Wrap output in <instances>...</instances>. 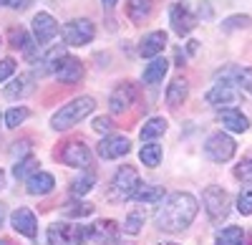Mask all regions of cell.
Here are the masks:
<instances>
[{
    "label": "cell",
    "instance_id": "8",
    "mask_svg": "<svg viewBox=\"0 0 252 245\" xmlns=\"http://www.w3.org/2000/svg\"><path fill=\"white\" fill-rule=\"evenodd\" d=\"M58 157H61L63 165H68V167H89L91 165V149L86 147V141H81V139L63 144Z\"/></svg>",
    "mask_w": 252,
    "mask_h": 245
},
{
    "label": "cell",
    "instance_id": "14",
    "mask_svg": "<svg viewBox=\"0 0 252 245\" xmlns=\"http://www.w3.org/2000/svg\"><path fill=\"white\" fill-rule=\"evenodd\" d=\"M33 89H35V78H33V73H20V76H15L10 84L3 89V96L10 99V101H15V99H26L28 94H33Z\"/></svg>",
    "mask_w": 252,
    "mask_h": 245
},
{
    "label": "cell",
    "instance_id": "29",
    "mask_svg": "<svg viewBox=\"0 0 252 245\" xmlns=\"http://www.w3.org/2000/svg\"><path fill=\"white\" fill-rule=\"evenodd\" d=\"M66 240L68 245H83L91 240V228L86 225H66Z\"/></svg>",
    "mask_w": 252,
    "mask_h": 245
},
{
    "label": "cell",
    "instance_id": "16",
    "mask_svg": "<svg viewBox=\"0 0 252 245\" xmlns=\"http://www.w3.org/2000/svg\"><path fill=\"white\" fill-rule=\"evenodd\" d=\"M119 225L114 220H98L96 225H91V240L98 245H116L119 240Z\"/></svg>",
    "mask_w": 252,
    "mask_h": 245
},
{
    "label": "cell",
    "instance_id": "48",
    "mask_svg": "<svg viewBox=\"0 0 252 245\" xmlns=\"http://www.w3.org/2000/svg\"><path fill=\"white\" fill-rule=\"evenodd\" d=\"M164 245H177V243H164Z\"/></svg>",
    "mask_w": 252,
    "mask_h": 245
},
{
    "label": "cell",
    "instance_id": "46",
    "mask_svg": "<svg viewBox=\"0 0 252 245\" xmlns=\"http://www.w3.org/2000/svg\"><path fill=\"white\" fill-rule=\"evenodd\" d=\"M101 3L106 5V8H114V5H116V0H101Z\"/></svg>",
    "mask_w": 252,
    "mask_h": 245
},
{
    "label": "cell",
    "instance_id": "21",
    "mask_svg": "<svg viewBox=\"0 0 252 245\" xmlns=\"http://www.w3.org/2000/svg\"><path fill=\"white\" fill-rule=\"evenodd\" d=\"M187 94H189V84H187V78H184V76L172 78V84L166 86V104H169L172 109L182 106L184 101H187Z\"/></svg>",
    "mask_w": 252,
    "mask_h": 245
},
{
    "label": "cell",
    "instance_id": "41",
    "mask_svg": "<svg viewBox=\"0 0 252 245\" xmlns=\"http://www.w3.org/2000/svg\"><path fill=\"white\" fill-rule=\"evenodd\" d=\"M13 71H15V61L13 58H3V61H0V81L10 78Z\"/></svg>",
    "mask_w": 252,
    "mask_h": 245
},
{
    "label": "cell",
    "instance_id": "20",
    "mask_svg": "<svg viewBox=\"0 0 252 245\" xmlns=\"http://www.w3.org/2000/svg\"><path fill=\"white\" fill-rule=\"evenodd\" d=\"M164 48H166V33L164 31H154V33H149L141 40L139 53H141V58H157Z\"/></svg>",
    "mask_w": 252,
    "mask_h": 245
},
{
    "label": "cell",
    "instance_id": "27",
    "mask_svg": "<svg viewBox=\"0 0 252 245\" xmlns=\"http://www.w3.org/2000/svg\"><path fill=\"white\" fill-rule=\"evenodd\" d=\"M96 185V175L91 172V170H83L78 177H73L71 179V192L73 195H86V192H91V187Z\"/></svg>",
    "mask_w": 252,
    "mask_h": 245
},
{
    "label": "cell",
    "instance_id": "9",
    "mask_svg": "<svg viewBox=\"0 0 252 245\" xmlns=\"http://www.w3.org/2000/svg\"><path fill=\"white\" fill-rule=\"evenodd\" d=\"M217 76L229 81V84L240 91V96H252V69H247V66H229V69L220 71Z\"/></svg>",
    "mask_w": 252,
    "mask_h": 245
},
{
    "label": "cell",
    "instance_id": "17",
    "mask_svg": "<svg viewBox=\"0 0 252 245\" xmlns=\"http://www.w3.org/2000/svg\"><path fill=\"white\" fill-rule=\"evenodd\" d=\"M136 99V86L134 84H121L119 89H114L111 99H109V106H111V114H121L126 111Z\"/></svg>",
    "mask_w": 252,
    "mask_h": 245
},
{
    "label": "cell",
    "instance_id": "1",
    "mask_svg": "<svg viewBox=\"0 0 252 245\" xmlns=\"http://www.w3.org/2000/svg\"><path fill=\"white\" fill-rule=\"evenodd\" d=\"M197 217V200L189 192L166 195L161 208L157 210V228L164 233H182Z\"/></svg>",
    "mask_w": 252,
    "mask_h": 245
},
{
    "label": "cell",
    "instance_id": "36",
    "mask_svg": "<svg viewBox=\"0 0 252 245\" xmlns=\"http://www.w3.org/2000/svg\"><path fill=\"white\" fill-rule=\"evenodd\" d=\"M48 243L51 245H68V240H66V225H63V222H56V225L48 228Z\"/></svg>",
    "mask_w": 252,
    "mask_h": 245
},
{
    "label": "cell",
    "instance_id": "5",
    "mask_svg": "<svg viewBox=\"0 0 252 245\" xmlns=\"http://www.w3.org/2000/svg\"><path fill=\"white\" fill-rule=\"evenodd\" d=\"M136 187H139V172L134 167H121L114 175V179H111L109 197L111 200H129Z\"/></svg>",
    "mask_w": 252,
    "mask_h": 245
},
{
    "label": "cell",
    "instance_id": "34",
    "mask_svg": "<svg viewBox=\"0 0 252 245\" xmlns=\"http://www.w3.org/2000/svg\"><path fill=\"white\" fill-rule=\"evenodd\" d=\"M91 212H94V205H89V202H68L63 208V215L66 217H89Z\"/></svg>",
    "mask_w": 252,
    "mask_h": 245
},
{
    "label": "cell",
    "instance_id": "13",
    "mask_svg": "<svg viewBox=\"0 0 252 245\" xmlns=\"http://www.w3.org/2000/svg\"><path fill=\"white\" fill-rule=\"evenodd\" d=\"M10 225H13L15 233L26 235V238H31V240L38 235V220H35V215H33L28 208H18V210H13V215H10Z\"/></svg>",
    "mask_w": 252,
    "mask_h": 245
},
{
    "label": "cell",
    "instance_id": "33",
    "mask_svg": "<svg viewBox=\"0 0 252 245\" xmlns=\"http://www.w3.org/2000/svg\"><path fill=\"white\" fill-rule=\"evenodd\" d=\"M139 157H141V162H144L146 167H157L159 162H161V147L159 144H144L141 152H139Z\"/></svg>",
    "mask_w": 252,
    "mask_h": 245
},
{
    "label": "cell",
    "instance_id": "11",
    "mask_svg": "<svg viewBox=\"0 0 252 245\" xmlns=\"http://www.w3.org/2000/svg\"><path fill=\"white\" fill-rule=\"evenodd\" d=\"M129 149H131L129 137H121V134H114V137L101 139L98 147H96V152H98L101 159H119V157H124V154H129Z\"/></svg>",
    "mask_w": 252,
    "mask_h": 245
},
{
    "label": "cell",
    "instance_id": "28",
    "mask_svg": "<svg viewBox=\"0 0 252 245\" xmlns=\"http://www.w3.org/2000/svg\"><path fill=\"white\" fill-rule=\"evenodd\" d=\"M164 132H166V119H161V116H152V119L141 127V139H144V141H149V139L161 137Z\"/></svg>",
    "mask_w": 252,
    "mask_h": 245
},
{
    "label": "cell",
    "instance_id": "45",
    "mask_svg": "<svg viewBox=\"0 0 252 245\" xmlns=\"http://www.w3.org/2000/svg\"><path fill=\"white\" fill-rule=\"evenodd\" d=\"M3 187H5V172L0 170V190H3Z\"/></svg>",
    "mask_w": 252,
    "mask_h": 245
},
{
    "label": "cell",
    "instance_id": "4",
    "mask_svg": "<svg viewBox=\"0 0 252 245\" xmlns=\"http://www.w3.org/2000/svg\"><path fill=\"white\" fill-rule=\"evenodd\" d=\"M237 152V144L232 137H227L224 132H215L204 141V154L212 159V162H229Z\"/></svg>",
    "mask_w": 252,
    "mask_h": 245
},
{
    "label": "cell",
    "instance_id": "40",
    "mask_svg": "<svg viewBox=\"0 0 252 245\" xmlns=\"http://www.w3.org/2000/svg\"><path fill=\"white\" fill-rule=\"evenodd\" d=\"M94 129H96L98 134H106V132L114 129V124H111L109 116H96V119H94Z\"/></svg>",
    "mask_w": 252,
    "mask_h": 245
},
{
    "label": "cell",
    "instance_id": "43",
    "mask_svg": "<svg viewBox=\"0 0 252 245\" xmlns=\"http://www.w3.org/2000/svg\"><path fill=\"white\" fill-rule=\"evenodd\" d=\"M3 222H5V205H0V228H3Z\"/></svg>",
    "mask_w": 252,
    "mask_h": 245
},
{
    "label": "cell",
    "instance_id": "42",
    "mask_svg": "<svg viewBox=\"0 0 252 245\" xmlns=\"http://www.w3.org/2000/svg\"><path fill=\"white\" fill-rule=\"evenodd\" d=\"M0 5H8V8H15V10H23L28 5V0H0Z\"/></svg>",
    "mask_w": 252,
    "mask_h": 245
},
{
    "label": "cell",
    "instance_id": "26",
    "mask_svg": "<svg viewBox=\"0 0 252 245\" xmlns=\"http://www.w3.org/2000/svg\"><path fill=\"white\" fill-rule=\"evenodd\" d=\"M131 200L136 202H149V205H154V202H161L164 200V190L157 187V185H139L131 195Z\"/></svg>",
    "mask_w": 252,
    "mask_h": 245
},
{
    "label": "cell",
    "instance_id": "22",
    "mask_svg": "<svg viewBox=\"0 0 252 245\" xmlns=\"http://www.w3.org/2000/svg\"><path fill=\"white\" fill-rule=\"evenodd\" d=\"M26 187H28L31 195H48V192H53V187H56V179H53V175H48V172H33V175L28 177V182H26Z\"/></svg>",
    "mask_w": 252,
    "mask_h": 245
},
{
    "label": "cell",
    "instance_id": "35",
    "mask_svg": "<svg viewBox=\"0 0 252 245\" xmlns=\"http://www.w3.org/2000/svg\"><path fill=\"white\" fill-rule=\"evenodd\" d=\"M26 119H28V109L26 106H15V109L5 111V127L8 129H15V127L23 124Z\"/></svg>",
    "mask_w": 252,
    "mask_h": 245
},
{
    "label": "cell",
    "instance_id": "18",
    "mask_svg": "<svg viewBox=\"0 0 252 245\" xmlns=\"http://www.w3.org/2000/svg\"><path fill=\"white\" fill-rule=\"evenodd\" d=\"M8 40H10V46L18 48V51H23L28 58H35V38H31V33L26 28H20V26H13L8 31Z\"/></svg>",
    "mask_w": 252,
    "mask_h": 245
},
{
    "label": "cell",
    "instance_id": "2",
    "mask_svg": "<svg viewBox=\"0 0 252 245\" xmlns=\"http://www.w3.org/2000/svg\"><path fill=\"white\" fill-rule=\"evenodd\" d=\"M94 106H96V101H94L91 96H78V99L68 101L66 106H61V109L51 116V127H53L56 132H66V129L76 127L83 116H89V114L94 111Z\"/></svg>",
    "mask_w": 252,
    "mask_h": 245
},
{
    "label": "cell",
    "instance_id": "6",
    "mask_svg": "<svg viewBox=\"0 0 252 245\" xmlns=\"http://www.w3.org/2000/svg\"><path fill=\"white\" fill-rule=\"evenodd\" d=\"M202 202H204L207 215L212 217L215 222L224 220L227 212H229V197H227V192H224L222 187H215V185H212V187H207L204 195H202Z\"/></svg>",
    "mask_w": 252,
    "mask_h": 245
},
{
    "label": "cell",
    "instance_id": "19",
    "mask_svg": "<svg viewBox=\"0 0 252 245\" xmlns=\"http://www.w3.org/2000/svg\"><path fill=\"white\" fill-rule=\"evenodd\" d=\"M217 119L222 121V127H227L229 132H247L250 129V119L240 109H220Z\"/></svg>",
    "mask_w": 252,
    "mask_h": 245
},
{
    "label": "cell",
    "instance_id": "47",
    "mask_svg": "<svg viewBox=\"0 0 252 245\" xmlns=\"http://www.w3.org/2000/svg\"><path fill=\"white\" fill-rule=\"evenodd\" d=\"M0 245H13L10 240H0Z\"/></svg>",
    "mask_w": 252,
    "mask_h": 245
},
{
    "label": "cell",
    "instance_id": "3",
    "mask_svg": "<svg viewBox=\"0 0 252 245\" xmlns=\"http://www.w3.org/2000/svg\"><path fill=\"white\" fill-rule=\"evenodd\" d=\"M96 35V28L89 18H73L63 26V40L66 46H86Z\"/></svg>",
    "mask_w": 252,
    "mask_h": 245
},
{
    "label": "cell",
    "instance_id": "30",
    "mask_svg": "<svg viewBox=\"0 0 252 245\" xmlns=\"http://www.w3.org/2000/svg\"><path fill=\"white\" fill-rule=\"evenodd\" d=\"M217 245H245L242 228H222L217 233Z\"/></svg>",
    "mask_w": 252,
    "mask_h": 245
},
{
    "label": "cell",
    "instance_id": "32",
    "mask_svg": "<svg viewBox=\"0 0 252 245\" xmlns=\"http://www.w3.org/2000/svg\"><path fill=\"white\" fill-rule=\"evenodd\" d=\"M141 228H144V212H141V210L129 212V217H126L124 225H121V230H124L126 235H139Z\"/></svg>",
    "mask_w": 252,
    "mask_h": 245
},
{
    "label": "cell",
    "instance_id": "25",
    "mask_svg": "<svg viewBox=\"0 0 252 245\" xmlns=\"http://www.w3.org/2000/svg\"><path fill=\"white\" fill-rule=\"evenodd\" d=\"M152 8H154V0H129L126 15H129L134 23H144V20L152 15Z\"/></svg>",
    "mask_w": 252,
    "mask_h": 245
},
{
    "label": "cell",
    "instance_id": "7",
    "mask_svg": "<svg viewBox=\"0 0 252 245\" xmlns=\"http://www.w3.org/2000/svg\"><path fill=\"white\" fill-rule=\"evenodd\" d=\"M169 20H172V31L177 35H189L192 28L197 26V18H194V13H192V8H189L187 0H179V3L172 5Z\"/></svg>",
    "mask_w": 252,
    "mask_h": 245
},
{
    "label": "cell",
    "instance_id": "10",
    "mask_svg": "<svg viewBox=\"0 0 252 245\" xmlns=\"http://www.w3.org/2000/svg\"><path fill=\"white\" fill-rule=\"evenodd\" d=\"M58 23H56V18L48 15V13H38L33 18V35H35V43L38 46H48L51 40L58 35Z\"/></svg>",
    "mask_w": 252,
    "mask_h": 245
},
{
    "label": "cell",
    "instance_id": "37",
    "mask_svg": "<svg viewBox=\"0 0 252 245\" xmlns=\"http://www.w3.org/2000/svg\"><path fill=\"white\" fill-rule=\"evenodd\" d=\"M250 26H252V18H247V15L227 18L224 23H222V28H224V31H237V28H250Z\"/></svg>",
    "mask_w": 252,
    "mask_h": 245
},
{
    "label": "cell",
    "instance_id": "24",
    "mask_svg": "<svg viewBox=\"0 0 252 245\" xmlns=\"http://www.w3.org/2000/svg\"><path fill=\"white\" fill-rule=\"evenodd\" d=\"M68 53H66V48L63 46H56V48H48L46 53H43V58H40V69H38V73H56V69H58V64L63 58H66Z\"/></svg>",
    "mask_w": 252,
    "mask_h": 245
},
{
    "label": "cell",
    "instance_id": "15",
    "mask_svg": "<svg viewBox=\"0 0 252 245\" xmlns=\"http://www.w3.org/2000/svg\"><path fill=\"white\" fill-rule=\"evenodd\" d=\"M56 78L61 81V84H78V81L83 78L81 61L73 58V56H66V58L58 64V69H56Z\"/></svg>",
    "mask_w": 252,
    "mask_h": 245
},
{
    "label": "cell",
    "instance_id": "39",
    "mask_svg": "<svg viewBox=\"0 0 252 245\" xmlns=\"http://www.w3.org/2000/svg\"><path fill=\"white\" fill-rule=\"evenodd\" d=\"M235 177L242 182H252V159H245L235 167Z\"/></svg>",
    "mask_w": 252,
    "mask_h": 245
},
{
    "label": "cell",
    "instance_id": "44",
    "mask_svg": "<svg viewBox=\"0 0 252 245\" xmlns=\"http://www.w3.org/2000/svg\"><path fill=\"white\" fill-rule=\"evenodd\" d=\"M197 46H199V43H197V40H192V43H189V46H187V51H189V53H194V51H197Z\"/></svg>",
    "mask_w": 252,
    "mask_h": 245
},
{
    "label": "cell",
    "instance_id": "12",
    "mask_svg": "<svg viewBox=\"0 0 252 245\" xmlns=\"http://www.w3.org/2000/svg\"><path fill=\"white\" fill-rule=\"evenodd\" d=\"M237 99H240V91L229 84V81H224L220 76L215 81V86L207 91V101L209 104H217V106H229V104H235Z\"/></svg>",
    "mask_w": 252,
    "mask_h": 245
},
{
    "label": "cell",
    "instance_id": "31",
    "mask_svg": "<svg viewBox=\"0 0 252 245\" xmlns=\"http://www.w3.org/2000/svg\"><path fill=\"white\" fill-rule=\"evenodd\" d=\"M35 167H38V159H35L33 154H26V157L15 165L13 175H15V179H28V177L35 172Z\"/></svg>",
    "mask_w": 252,
    "mask_h": 245
},
{
    "label": "cell",
    "instance_id": "23",
    "mask_svg": "<svg viewBox=\"0 0 252 245\" xmlns=\"http://www.w3.org/2000/svg\"><path fill=\"white\" fill-rule=\"evenodd\" d=\"M166 69H169V64H166V61H164L161 56H157V58H152V64L144 69L141 81H144V84H149V86L161 84V78L166 76Z\"/></svg>",
    "mask_w": 252,
    "mask_h": 245
},
{
    "label": "cell",
    "instance_id": "38",
    "mask_svg": "<svg viewBox=\"0 0 252 245\" xmlns=\"http://www.w3.org/2000/svg\"><path fill=\"white\" fill-rule=\"evenodd\" d=\"M237 210L242 215H252V187H245L237 197Z\"/></svg>",
    "mask_w": 252,
    "mask_h": 245
}]
</instances>
